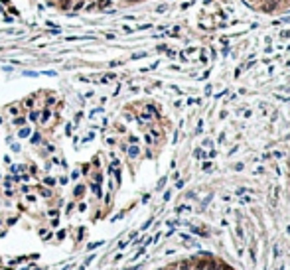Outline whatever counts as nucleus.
Returning <instances> with one entry per match:
<instances>
[{
  "label": "nucleus",
  "instance_id": "f257e3e1",
  "mask_svg": "<svg viewBox=\"0 0 290 270\" xmlns=\"http://www.w3.org/2000/svg\"><path fill=\"white\" fill-rule=\"evenodd\" d=\"M126 152H128V156H130V158H136V156H138V152H140V150H138V146H130V148L126 150Z\"/></svg>",
  "mask_w": 290,
  "mask_h": 270
},
{
  "label": "nucleus",
  "instance_id": "f03ea898",
  "mask_svg": "<svg viewBox=\"0 0 290 270\" xmlns=\"http://www.w3.org/2000/svg\"><path fill=\"white\" fill-rule=\"evenodd\" d=\"M55 183H57V181H55V177H50V176H47L46 180H44V185H47V187H53Z\"/></svg>",
  "mask_w": 290,
  "mask_h": 270
},
{
  "label": "nucleus",
  "instance_id": "7ed1b4c3",
  "mask_svg": "<svg viewBox=\"0 0 290 270\" xmlns=\"http://www.w3.org/2000/svg\"><path fill=\"white\" fill-rule=\"evenodd\" d=\"M28 118H30V120H32V122H37V120H40V112H37V111H32V112H30V116H28Z\"/></svg>",
  "mask_w": 290,
  "mask_h": 270
},
{
  "label": "nucleus",
  "instance_id": "20e7f679",
  "mask_svg": "<svg viewBox=\"0 0 290 270\" xmlns=\"http://www.w3.org/2000/svg\"><path fill=\"white\" fill-rule=\"evenodd\" d=\"M40 140H42L40 132H34V134H32V138H30V142H32V144H40Z\"/></svg>",
  "mask_w": 290,
  "mask_h": 270
},
{
  "label": "nucleus",
  "instance_id": "39448f33",
  "mask_svg": "<svg viewBox=\"0 0 290 270\" xmlns=\"http://www.w3.org/2000/svg\"><path fill=\"white\" fill-rule=\"evenodd\" d=\"M73 193H75V197H79V195H83V193H85V187L81 185V183H79V185H77V187H75V191H73Z\"/></svg>",
  "mask_w": 290,
  "mask_h": 270
},
{
  "label": "nucleus",
  "instance_id": "423d86ee",
  "mask_svg": "<svg viewBox=\"0 0 290 270\" xmlns=\"http://www.w3.org/2000/svg\"><path fill=\"white\" fill-rule=\"evenodd\" d=\"M24 124H26V118H22V116L14 118V126H24Z\"/></svg>",
  "mask_w": 290,
  "mask_h": 270
},
{
  "label": "nucleus",
  "instance_id": "0eeeda50",
  "mask_svg": "<svg viewBox=\"0 0 290 270\" xmlns=\"http://www.w3.org/2000/svg\"><path fill=\"white\" fill-rule=\"evenodd\" d=\"M24 170H26V166H22V164H20V166H12V172H14V174H22Z\"/></svg>",
  "mask_w": 290,
  "mask_h": 270
},
{
  "label": "nucleus",
  "instance_id": "6e6552de",
  "mask_svg": "<svg viewBox=\"0 0 290 270\" xmlns=\"http://www.w3.org/2000/svg\"><path fill=\"white\" fill-rule=\"evenodd\" d=\"M91 189H93V193L97 197H101V187H99V183H93V185H91Z\"/></svg>",
  "mask_w": 290,
  "mask_h": 270
},
{
  "label": "nucleus",
  "instance_id": "1a4fd4ad",
  "mask_svg": "<svg viewBox=\"0 0 290 270\" xmlns=\"http://www.w3.org/2000/svg\"><path fill=\"white\" fill-rule=\"evenodd\" d=\"M115 77H116L115 73H107V75H105V77L101 79V81H103V83H109V81H112V79H115Z\"/></svg>",
  "mask_w": 290,
  "mask_h": 270
},
{
  "label": "nucleus",
  "instance_id": "9d476101",
  "mask_svg": "<svg viewBox=\"0 0 290 270\" xmlns=\"http://www.w3.org/2000/svg\"><path fill=\"white\" fill-rule=\"evenodd\" d=\"M18 136H20V138H26V136H30V128H22V130L18 132Z\"/></svg>",
  "mask_w": 290,
  "mask_h": 270
},
{
  "label": "nucleus",
  "instance_id": "9b49d317",
  "mask_svg": "<svg viewBox=\"0 0 290 270\" xmlns=\"http://www.w3.org/2000/svg\"><path fill=\"white\" fill-rule=\"evenodd\" d=\"M50 120V111H44V115H42V122H47Z\"/></svg>",
  "mask_w": 290,
  "mask_h": 270
},
{
  "label": "nucleus",
  "instance_id": "f8f14e48",
  "mask_svg": "<svg viewBox=\"0 0 290 270\" xmlns=\"http://www.w3.org/2000/svg\"><path fill=\"white\" fill-rule=\"evenodd\" d=\"M101 245H103V241H99V242H91V245H89V250H93V248L101 246Z\"/></svg>",
  "mask_w": 290,
  "mask_h": 270
},
{
  "label": "nucleus",
  "instance_id": "ddd939ff",
  "mask_svg": "<svg viewBox=\"0 0 290 270\" xmlns=\"http://www.w3.org/2000/svg\"><path fill=\"white\" fill-rule=\"evenodd\" d=\"M140 57H146V51H140V53H134L132 59H140Z\"/></svg>",
  "mask_w": 290,
  "mask_h": 270
},
{
  "label": "nucleus",
  "instance_id": "4468645a",
  "mask_svg": "<svg viewBox=\"0 0 290 270\" xmlns=\"http://www.w3.org/2000/svg\"><path fill=\"white\" fill-rule=\"evenodd\" d=\"M24 75H26V77H37L40 73H36V71H24Z\"/></svg>",
  "mask_w": 290,
  "mask_h": 270
},
{
  "label": "nucleus",
  "instance_id": "2eb2a0df",
  "mask_svg": "<svg viewBox=\"0 0 290 270\" xmlns=\"http://www.w3.org/2000/svg\"><path fill=\"white\" fill-rule=\"evenodd\" d=\"M196 158H205V152L203 150H196Z\"/></svg>",
  "mask_w": 290,
  "mask_h": 270
},
{
  "label": "nucleus",
  "instance_id": "dca6fc26",
  "mask_svg": "<svg viewBox=\"0 0 290 270\" xmlns=\"http://www.w3.org/2000/svg\"><path fill=\"white\" fill-rule=\"evenodd\" d=\"M148 28H152V24H142V26H138L136 30H148Z\"/></svg>",
  "mask_w": 290,
  "mask_h": 270
},
{
  "label": "nucleus",
  "instance_id": "f3484780",
  "mask_svg": "<svg viewBox=\"0 0 290 270\" xmlns=\"http://www.w3.org/2000/svg\"><path fill=\"white\" fill-rule=\"evenodd\" d=\"M24 105H26V107H28V109H30V107L34 105V99H26V101H24Z\"/></svg>",
  "mask_w": 290,
  "mask_h": 270
},
{
  "label": "nucleus",
  "instance_id": "a211bd4d",
  "mask_svg": "<svg viewBox=\"0 0 290 270\" xmlns=\"http://www.w3.org/2000/svg\"><path fill=\"white\" fill-rule=\"evenodd\" d=\"M67 181H69V180H67V176H63V177H59V183H61V185H67Z\"/></svg>",
  "mask_w": 290,
  "mask_h": 270
},
{
  "label": "nucleus",
  "instance_id": "6ab92c4d",
  "mask_svg": "<svg viewBox=\"0 0 290 270\" xmlns=\"http://www.w3.org/2000/svg\"><path fill=\"white\" fill-rule=\"evenodd\" d=\"M20 150H22V148H20V144H12V152H20Z\"/></svg>",
  "mask_w": 290,
  "mask_h": 270
},
{
  "label": "nucleus",
  "instance_id": "aec40b11",
  "mask_svg": "<svg viewBox=\"0 0 290 270\" xmlns=\"http://www.w3.org/2000/svg\"><path fill=\"white\" fill-rule=\"evenodd\" d=\"M87 209V203H79V211H85Z\"/></svg>",
  "mask_w": 290,
  "mask_h": 270
},
{
  "label": "nucleus",
  "instance_id": "412c9836",
  "mask_svg": "<svg viewBox=\"0 0 290 270\" xmlns=\"http://www.w3.org/2000/svg\"><path fill=\"white\" fill-rule=\"evenodd\" d=\"M150 223H152V219H148V221H146V223H144V225H142V229H148V227H150Z\"/></svg>",
  "mask_w": 290,
  "mask_h": 270
},
{
  "label": "nucleus",
  "instance_id": "4be33fe9",
  "mask_svg": "<svg viewBox=\"0 0 290 270\" xmlns=\"http://www.w3.org/2000/svg\"><path fill=\"white\" fill-rule=\"evenodd\" d=\"M164 10H166V4H162V6H158V8H156V12H164Z\"/></svg>",
  "mask_w": 290,
  "mask_h": 270
},
{
  "label": "nucleus",
  "instance_id": "5701e85b",
  "mask_svg": "<svg viewBox=\"0 0 290 270\" xmlns=\"http://www.w3.org/2000/svg\"><path fill=\"white\" fill-rule=\"evenodd\" d=\"M0 14H4V8L2 6H0Z\"/></svg>",
  "mask_w": 290,
  "mask_h": 270
},
{
  "label": "nucleus",
  "instance_id": "b1692460",
  "mask_svg": "<svg viewBox=\"0 0 290 270\" xmlns=\"http://www.w3.org/2000/svg\"><path fill=\"white\" fill-rule=\"evenodd\" d=\"M79 270H85V268H83V266H81V268H79Z\"/></svg>",
  "mask_w": 290,
  "mask_h": 270
}]
</instances>
